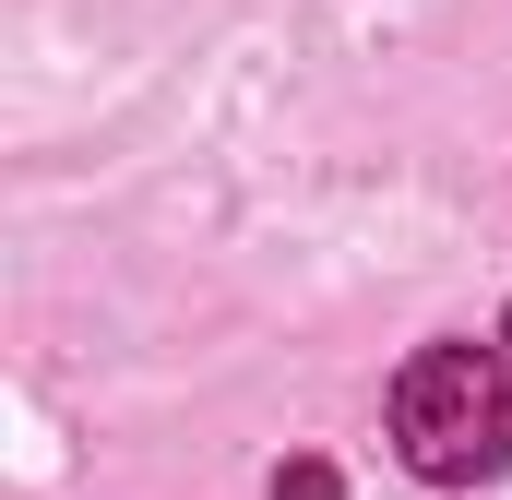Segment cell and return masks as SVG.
Listing matches in <instances>:
<instances>
[{"instance_id":"obj_2","label":"cell","mask_w":512,"mask_h":500,"mask_svg":"<svg viewBox=\"0 0 512 500\" xmlns=\"http://www.w3.org/2000/svg\"><path fill=\"white\" fill-rule=\"evenodd\" d=\"M274 500H346V489H334V465H286V477H274Z\"/></svg>"},{"instance_id":"obj_3","label":"cell","mask_w":512,"mask_h":500,"mask_svg":"<svg viewBox=\"0 0 512 500\" xmlns=\"http://www.w3.org/2000/svg\"><path fill=\"white\" fill-rule=\"evenodd\" d=\"M501 358H512V310H501Z\"/></svg>"},{"instance_id":"obj_1","label":"cell","mask_w":512,"mask_h":500,"mask_svg":"<svg viewBox=\"0 0 512 500\" xmlns=\"http://www.w3.org/2000/svg\"><path fill=\"white\" fill-rule=\"evenodd\" d=\"M393 441L429 489H477L512 465V358L501 346H417L393 381Z\"/></svg>"}]
</instances>
